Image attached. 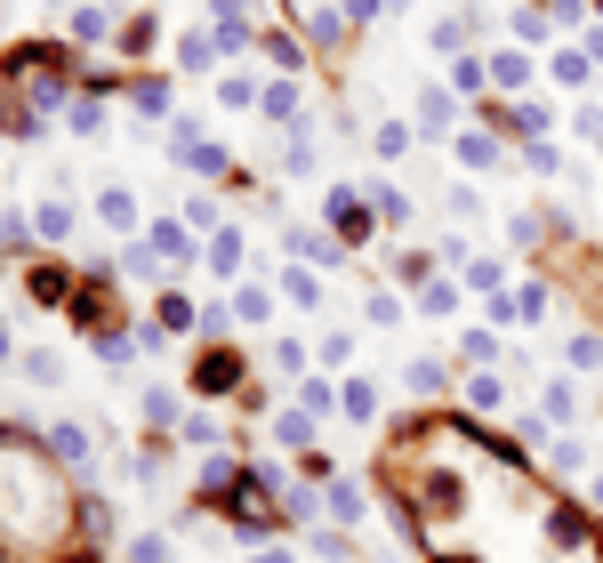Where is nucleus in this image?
Returning a JSON list of instances; mask_svg holds the SVG:
<instances>
[{
    "instance_id": "obj_1",
    "label": "nucleus",
    "mask_w": 603,
    "mask_h": 563,
    "mask_svg": "<svg viewBox=\"0 0 603 563\" xmlns=\"http://www.w3.org/2000/svg\"><path fill=\"white\" fill-rule=\"evenodd\" d=\"M322 218H330V234H339V242H362V234H371V202H362V193H330Z\"/></svg>"
},
{
    "instance_id": "obj_2",
    "label": "nucleus",
    "mask_w": 603,
    "mask_h": 563,
    "mask_svg": "<svg viewBox=\"0 0 603 563\" xmlns=\"http://www.w3.org/2000/svg\"><path fill=\"white\" fill-rule=\"evenodd\" d=\"M97 218H105L113 234H129V225H138V193H129V185H105V193H97Z\"/></svg>"
},
{
    "instance_id": "obj_3",
    "label": "nucleus",
    "mask_w": 603,
    "mask_h": 563,
    "mask_svg": "<svg viewBox=\"0 0 603 563\" xmlns=\"http://www.w3.org/2000/svg\"><path fill=\"white\" fill-rule=\"evenodd\" d=\"M233 379H242V354H201V362H193V386H201V394H210V386H233Z\"/></svg>"
},
{
    "instance_id": "obj_4",
    "label": "nucleus",
    "mask_w": 603,
    "mask_h": 563,
    "mask_svg": "<svg viewBox=\"0 0 603 563\" xmlns=\"http://www.w3.org/2000/svg\"><path fill=\"white\" fill-rule=\"evenodd\" d=\"M49 451H57V459H73V468H89V426L57 419V426H49Z\"/></svg>"
},
{
    "instance_id": "obj_5",
    "label": "nucleus",
    "mask_w": 603,
    "mask_h": 563,
    "mask_svg": "<svg viewBox=\"0 0 603 563\" xmlns=\"http://www.w3.org/2000/svg\"><path fill=\"white\" fill-rule=\"evenodd\" d=\"M451 153H459V161H466V170H499V161H507V153H499V145H491V138H483V129H466V138H459V145H451Z\"/></svg>"
},
{
    "instance_id": "obj_6",
    "label": "nucleus",
    "mask_w": 603,
    "mask_h": 563,
    "mask_svg": "<svg viewBox=\"0 0 603 563\" xmlns=\"http://www.w3.org/2000/svg\"><path fill=\"white\" fill-rule=\"evenodd\" d=\"M105 32H113L105 0H81V9H73V41H105Z\"/></svg>"
},
{
    "instance_id": "obj_7",
    "label": "nucleus",
    "mask_w": 603,
    "mask_h": 563,
    "mask_svg": "<svg viewBox=\"0 0 603 563\" xmlns=\"http://www.w3.org/2000/svg\"><path fill=\"white\" fill-rule=\"evenodd\" d=\"M233 483H242V468H233V459H210V468H201V500H225Z\"/></svg>"
},
{
    "instance_id": "obj_8",
    "label": "nucleus",
    "mask_w": 603,
    "mask_h": 563,
    "mask_svg": "<svg viewBox=\"0 0 603 563\" xmlns=\"http://www.w3.org/2000/svg\"><path fill=\"white\" fill-rule=\"evenodd\" d=\"M451 89H459V97H483V89H491V64L459 57V64H451Z\"/></svg>"
},
{
    "instance_id": "obj_9",
    "label": "nucleus",
    "mask_w": 603,
    "mask_h": 563,
    "mask_svg": "<svg viewBox=\"0 0 603 563\" xmlns=\"http://www.w3.org/2000/svg\"><path fill=\"white\" fill-rule=\"evenodd\" d=\"M258 105H265V121H290V113H298V81H274Z\"/></svg>"
},
{
    "instance_id": "obj_10",
    "label": "nucleus",
    "mask_w": 603,
    "mask_h": 563,
    "mask_svg": "<svg viewBox=\"0 0 603 563\" xmlns=\"http://www.w3.org/2000/svg\"><path fill=\"white\" fill-rule=\"evenodd\" d=\"M322 500H330V515H339V523H362V491H354V483H330Z\"/></svg>"
},
{
    "instance_id": "obj_11",
    "label": "nucleus",
    "mask_w": 603,
    "mask_h": 563,
    "mask_svg": "<svg viewBox=\"0 0 603 563\" xmlns=\"http://www.w3.org/2000/svg\"><path fill=\"white\" fill-rule=\"evenodd\" d=\"M515 41H531V49L547 41V17H540V0H523V9H515Z\"/></svg>"
},
{
    "instance_id": "obj_12",
    "label": "nucleus",
    "mask_w": 603,
    "mask_h": 563,
    "mask_svg": "<svg viewBox=\"0 0 603 563\" xmlns=\"http://www.w3.org/2000/svg\"><path fill=\"white\" fill-rule=\"evenodd\" d=\"M81 532H89V540H105V532H113V507L97 500V491H89V500H81Z\"/></svg>"
},
{
    "instance_id": "obj_13",
    "label": "nucleus",
    "mask_w": 603,
    "mask_h": 563,
    "mask_svg": "<svg viewBox=\"0 0 603 563\" xmlns=\"http://www.w3.org/2000/svg\"><path fill=\"white\" fill-rule=\"evenodd\" d=\"M282 290L298 298V306H322V282H314L306 267H290V274H282Z\"/></svg>"
},
{
    "instance_id": "obj_14",
    "label": "nucleus",
    "mask_w": 603,
    "mask_h": 563,
    "mask_svg": "<svg viewBox=\"0 0 603 563\" xmlns=\"http://www.w3.org/2000/svg\"><path fill=\"white\" fill-rule=\"evenodd\" d=\"M129 97H138V113H153V121L170 113V81H145V89H129Z\"/></svg>"
},
{
    "instance_id": "obj_15",
    "label": "nucleus",
    "mask_w": 603,
    "mask_h": 563,
    "mask_svg": "<svg viewBox=\"0 0 603 563\" xmlns=\"http://www.w3.org/2000/svg\"><path fill=\"white\" fill-rule=\"evenodd\" d=\"M419 306H426V314H451V306H459V282H426Z\"/></svg>"
},
{
    "instance_id": "obj_16",
    "label": "nucleus",
    "mask_w": 603,
    "mask_h": 563,
    "mask_svg": "<svg viewBox=\"0 0 603 563\" xmlns=\"http://www.w3.org/2000/svg\"><path fill=\"white\" fill-rule=\"evenodd\" d=\"M170 419H178V394L153 386V394H145V426H170Z\"/></svg>"
},
{
    "instance_id": "obj_17",
    "label": "nucleus",
    "mask_w": 603,
    "mask_h": 563,
    "mask_svg": "<svg viewBox=\"0 0 603 563\" xmlns=\"http://www.w3.org/2000/svg\"><path fill=\"white\" fill-rule=\"evenodd\" d=\"M306 32H314V49H330L346 24H339V9H314V17H306Z\"/></svg>"
},
{
    "instance_id": "obj_18",
    "label": "nucleus",
    "mask_w": 603,
    "mask_h": 563,
    "mask_svg": "<svg viewBox=\"0 0 603 563\" xmlns=\"http://www.w3.org/2000/svg\"><path fill=\"white\" fill-rule=\"evenodd\" d=\"M41 234L64 242V234H73V210H64V202H41Z\"/></svg>"
},
{
    "instance_id": "obj_19",
    "label": "nucleus",
    "mask_w": 603,
    "mask_h": 563,
    "mask_svg": "<svg viewBox=\"0 0 603 563\" xmlns=\"http://www.w3.org/2000/svg\"><path fill=\"white\" fill-rule=\"evenodd\" d=\"M491 81H499V89H523V81H531V64H523V57H499V64H491Z\"/></svg>"
},
{
    "instance_id": "obj_20",
    "label": "nucleus",
    "mask_w": 603,
    "mask_h": 563,
    "mask_svg": "<svg viewBox=\"0 0 603 563\" xmlns=\"http://www.w3.org/2000/svg\"><path fill=\"white\" fill-rule=\"evenodd\" d=\"M274 435H282V443H314V411H290V419L274 426Z\"/></svg>"
},
{
    "instance_id": "obj_21",
    "label": "nucleus",
    "mask_w": 603,
    "mask_h": 563,
    "mask_svg": "<svg viewBox=\"0 0 603 563\" xmlns=\"http://www.w3.org/2000/svg\"><path fill=\"white\" fill-rule=\"evenodd\" d=\"M466 290H499V258H466Z\"/></svg>"
},
{
    "instance_id": "obj_22",
    "label": "nucleus",
    "mask_w": 603,
    "mask_h": 563,
    "mask_svg": "<svg viewBox=\"0 0 603 563\" xmlns=\"http://www.w3.org/2000/svg\"><path fill=\"white\" fill-rule=\"evenodd\" d=\"M24 379H41V386H57V379H64V362H57V354H24Z\"/></svg>"
},
{
    "instance_id": "obj_23",
    "label": "nucleus",
    "mask_w": 603,
    "mask_h": 563,
    "mask_svg": "<svg viewBox=\"0 0 603 563\" xmlns=\"http://www.w3.org/2000/svg\"><path fill=\"white\" fill-rule=\"evenodd\" d=\"M426 507L451 515V507H459V483H451V475H426Z\"/></svg>"
},
{
    "instance_id": "obj_24",
    "label": "nucleus",
    "mask_w": 603,
    "mask_h": 563,
    "mask_svg": "<svg viewBox=\"0 0 603 563\" xmlns=\"http://www.w3.org/2000/svg\"><path fill=\"white\" fill-rule=\"evenodd\" d=\"M379 153H386V161H402V153H411V129L386 121V129H379Z\"/></svg>"
},
{
    "instance_id": "obj_25",
    "label": "nucleus",
    "mask_w": 603,
    "mask_h": 563,
    "mask_svg": "<svg viewBox=\"0 0 603 563\" xmlns=\"http://www.w3.org/2000/svg\"><path fill=\"white\" fill-rule=\"evenodd\" d=\"M572 371H603V346H595V330H587V339H572Z\"/></svg>"
},
{
    "instance_id": "obj_26",
    "label": "nucleus",
    "mask_w": 603,
    "mask_h": 563,
    "mask_svg": "<svg viewBox=\"0 0 603 563\" xmlns=\"http://www.w3.org/2000/svg\"><path fill=\"white\" fill-rule=\"evenodd\" d=\"M346 419H379V394L371 386H346Z\"/></svg>"
},
{
    "instance_id": "obj_27",
    "label": "nucleus",
    "mask_w": 603,
    "mask_h": 563,
    "mask_svg": "<svg viewBox=\"0 0 603 563\" xmlns=\"http://www.w3.org/2000/svg\"><path fill=\"white\" fill-rule=\"evenodd\" d=\"M218 97H225V105H258L265 89H258V81H218Z\"/></svg>"
},
{
    "instance_id": "obj_28",
    "label": "nucleus",
    "mask_w": 603,
    "mask_h": 563,
    "mask_svg": "<svg viewBox=\"0 0 603 563\" xmlns=\"http://www.w3.org/2000/svg\"><path fill=\"white\" fill-rule=\"evenodd\" d=\"M466 403H475V411H499V379H466Z\"/></svg>"
},
{
    "instance_id": "obj_29",
    "label": "nucleus",
    "mask_w": 603,
    "mask_h": 563,
    "mask_svg": "<svg viewBox=\"0 0 603 563\" xmlns=\"http://www.w3.org/2000/svg\"><path fill=\"white\" fill-rule=\"evenodd\" d=\"M371 210H379V218H394V225H402V218H411V202H402V193H386V185L371 193Z\"/></svg>"
},
{
    "instance_id": "obj_30",
    "label": "nucleus",
    "mask_w": 603,
    "mask_h": 563,
    "mask_svg": "<svg viewBox=\"0 0 603 563\" xmlns=\"http://www.w3.org/2000/svg\"><path fill=\"white\" fill-rule=\"evenodd\" d=\"M32 298H41V306H64V274H32Z\"/></svg>"
},
{
    "instance_id": "obj_31",
    "label": "nucleus",
    "mask_w": 603,
    "mask_h": 563,
    "mask_svg": "<svg viewBox=\"0 0 603 563\" xmlns=\"http://www.w3.org/2000/svg\"><path fill=\"white\" fill-rule=\"evenodd\" d=\"M129 563H170V540H129Z\"/></svg>"
},
{
    "instance_id": "obj_32",
    "label": "nucleus",
    "mask_w": 603,
    "mask_h": 563,
    "mask_svg": "<svg viewBox=\"0 0 603 563\" xmlns=\"http://www.w3.org/2000/svg\"><path fill=\"white\" fill-rule=\"evenodd\" d=\"M346 17H379V0H346Z\"/></svg>"
},
{
    "instance_id": "obj_33",
    "label": "nucleus",
    "mask_w": 603,
    "mask_h": 563,
    "mask_svg": "<svg viewBox=\"0 0 603 563\" xmlns=\"http://www.w3.org/2000/svg\"><path fill=\"white\" fill-rule=\"evenodd\" d=\"M587 138H595V145H603V121H595V113H587Z\"/></svg>"
},
{
    "instance_id": "obj_34",
    "label": "nucleus",
    "mask_w": 603,
    "mask_h": 563,
    "mask_svg": "<svg viewBox=\"0 0 603 563\" xmlns=\"http://www.w3.org/2000/svg\"><path fill=\"white\" fill-rule=\"evenodd\" d=\"M0 362H9V330H0Z\"/></svg>"
},
{
    "instance_id": "obj_35",
    "label": "nucleus",
    "mask_w": 603,
    "mask_h": 563,
    "mask_svg": "<svg viewBox=\"0 0 603 563\" xmlns=\"http://www.w3.org/2000/svg\"><path fill=\"white\" fill-rule=\"evenodd\" d=\"M258 563H290V555H258Z\"/></svg>"
},
{
    "instance_id": "obj_36",
    "label": "nucleus",
    "mask_w": 603,
    "mask_h": 563,
    "mask_svg": "<svg viewBox=\"0 0 603 563\" xmlns=\"http://www.w3.org/2000/svg\"><path fill=\"white\" fill-rule=\"evenodd\" d=\"M595 507H603V483H595Z\"/></svg>"
}]
</instances>
